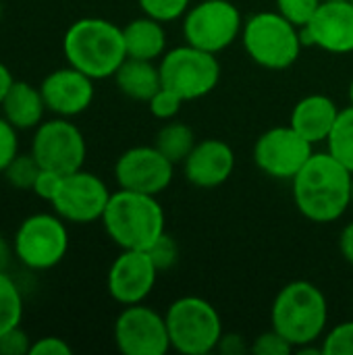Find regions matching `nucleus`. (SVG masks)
I'll return each instance as SVG.
<instances>
[{
  "label": "nucleus",
  "mask_w": 353,
  "mask_h": 355,
  "mask_svg": "<svg viewBox=\"0 0 353 355\" xmlns=\"http://www.w3.org/2000/svg\"><path fill=\"white\" fill-rule=\"evenodd\" d=\"M339 250L343 260L353 268V220L350 225H345V229L339 235Z\"/></svg>",
  "instance_id": "nucleus-38"
},
{
  "label": "nucleus",
  "mask_w": 353,
  "mask_h": 355,
  "mask_svg": "<svg viewBox=\"0 0 353 355\" xmlns=\"http://www.w3.org/2000/svg\"><path fill=\"white\" fill-rule=\"evenodd\" d=\"M353 173L329 152H314L291 179L298 212L318 225L339 220L352 208Z\"/></svg>",
  "instance_id": "nucleus-1"
},
{
  "label": "nucleus",
  "mask_w": 353,
  "mask_h": 355,
  "mask_svg": "<svg viewBox=\"0 0 353 355\" xmlns=\"http://www.w3.org/2000/svg\"><path fill=\"white\" fill-rule=\"evenodd\" d=\"M352 206H353V187H352Z\"/></svg>",
  "instance_id": "nucleus-44"
},
{
  "label": "nucleus",
  "mask_w": 353,
  "mask_h": 355,
  "mask_svg": "<svg viewBox=\"0 0 353 355\" xmlns=\"http://www.w3.org/2000/svg\"><path fill=\"white\" fill-rule=\"evenodd\" d=\"M243 17L231 0H202L183 15L185 42L218 54L241 37Z\"/></svg>",
  "instance_id": "nucleus-9"
},
{
  "label": "nucleus",
  "mask_w": 353,
  "mask_h": 355,
  "mask_svg": "<svg viewBox=\"0 0 353 355\" xmlns=\"http://www.w3.org/2000/svg\"><path fill=\"white\" fill-rule=\"evenodd\" d=\"M175 175V164L156 146H135L125 150L114 164L119 189L160 196L169 189Z\"/></svg>",
  "instance_id": "nucleus-14"
},
{
  "label": "nucleus",
  "mask_w": 353,
  "mask_h": 355,
  "mask_svg": "<svg viewBox=\"0 0 353 355\" xmlns=\"http://www.w3.org/2000/svg\"><path fill=\"white\" fill-rule=\"evenodd\" d=\"M12 73H10V69L0 60V104H2V100H4V96H6V92H8V87L12 85Z\"/></svg>",
  "instance_id": "nucleus-40"
},
{
  "label": "nucleus",
  "mask_w": 353,
  "mask_h": 355,
  "mask_svg": "<svg viewBox=\"0 0 353 355\" xmlns=\"http://www.w3.org/2000/svg\"><path fill=\"white\" fill-rule=\"evenodd\" d=\"M352 2H353V0H352Z\"/></svg>",
  "instance_id": "nucleus-45"
},
{
  "label": "nucleus",
  "mask_w": 353,
  "mask_h": 355,
  "mask_svg": "<svg viewBox=\"0 0 353 355\" xmlns=\"http://www.w3.org/2000/svg\"><path fill=\"white\" fill-rule=\"evenodd\" d=\"M40 171H42V166H40V162L35 160V156L31 152L29 154L19 152L12 158V162L4 168L2 175H4L8 185H12L19 191H27V189H33Z\"/></svg>",
  "instance_id": "nucleus-26"
},
{
  "label": "nucleus",
  "mask_w": 353,
  "mask_h": 355,
  "mask_svg": "<svg viewBox=\"0 0 353 355\" xmlns=\"http://www.w3.org/2000/svg\"><path fill=\"white\" fill-rule=\"evenodd\" d=\"M23 318V295L12 277L2 270L0 272V337L10 329L19 327Z\"/></svg>",
  "instance_id": "nucleus-25"
},
{
  "label": "nucleus",
  "mask_w": 353,
  "mask_h": 355,
  "mask_svg": "<svg viewBox=\"0 0 353 355\" xmlns=\"http://www.w3.org/2000/svg\"><path fill=\"white\" fill-rule=\"evenodd\" d=\"M322 0H277V10L300 29L310 23Z\"/></svg>",
  "instance_id": "nucleus-30"
},
{
  "label": "nucleus",
  "mask_w": 353,
  "mask_h": 355,
  "mask_svg": "<svg viewBox=\"0 0 353 355\" xmlns=\"http://www.w3.org/2000/svg\"><path fill=\"white\" fill-rule=\"evenodd\" d=\"M112 335L123 355H164L171 349L166 318L144 304L125 306Z\"/></svg>",
  "instance_id": "nucleus-12"
},
{
  "label": "nucleus",
  "mask_w": 353,
  "mask_h": 355,
  "mask_svg": "<svg viewBox=\"0 0 353 355\" xmlns=\"http://www.w3.org/2000/svg\"><path fill=\"white\" fill-rule=\"evenodd\" d=\"M0 110L10 125H15L19 131H27L42 125L48 108L40 87L27 81H12L0 104Z\"/></svg>",
  "instance_id": "nucleus-20"
},
{
  "label": "nucleus",
  "mask_w": 353,
  "mask_h": 355,
  "mask_svg": "<svg viewBox=\"0 0 353 355\" xmlns=\"http://www.w3.org/2000/svg\"><path fill=\"white\" fill-rule=\"evenodd\" d=\"M171 349L183 355H208L216 352L223 337V318L204 297L183 295L175 300L166 314Z\"/></svg>",
  "instance_id": "nucleus-6"
},
{
  "label": "nucleus",
  "mask_w": 353,
  "mask_h": 355,
  "mask_svg": "<svg viewBox=\"0 0 353 355\" xmlns=\"http://www.w3.org/2000/svg\"><path fill=\"white\" fill-rule=\"evenodd\" d=\"M183 104H185V100L169 87H160L148 100V108H150L152 116H156L158 121H173L181 112Z\"/></svg>",
  "instance_id": "nucleus-28"
},
{
  "label": "nucleus",
  "mask_w": 353,
  "mask_h": 355,
  "mask_svg": "<svg viewBox=\"0 0 353 355\" xmlns=\"http://www.w3.org/2000/svg\"><path fill=\"white\" fill-rule=\"evenodd\" d=\"M15 258L29 270H50L69 252L67 220L56 212H37L21 220L12 237Z\"/></svg>",
  "instance_id": "nucleus-7"
},
{
  "label": "nucleus",
  "mask_w": 353,
  "mask_h": 355,
  "mask_svg": "<svg viewBox=\"0 0 353 355\" xmlns=\"http://www.w3.org/2000/svg\"><path fill=\"white\" fill-rule=\"evenodd\" d=\"M339 112L341 108L335 104L333 98L325 94H310L293 106L289 125L316 146L320 141H327Z\"/></svg>",
  "instance_id": "nucleus-19"
},
{
  "label": "nucleus",
  "mask_w": 353,
  "mask_h": 355,
  "mask_svg": "<svg viewBox=\"0 0 353 355\" xmlns=\"http://www.w3.org/2000/svg\"><path fill=\"white\" fill-rule=\"evenodd\" d=\"M325 144L327 152L353 173V106H347L339 112L333 131Z\"/></svg>",
  "instance_id": "nucleus-24"
},
{
  "label": "nucleus",
  "mask_w": 353,
  "mask_h": 355,
  "mask_svg": "<svg viewBox=\"0 0 353 355\" xmlns=\"http://www.w3.org/2000/svg\"><path fill=\"white\" fill-rule=\"evenodd\" d=\"M19 154V129L0 114V175Z\"/></svg>",
  "instance_id": "nucleus-33"
},
{
  "label": "nucleus",
  "mask_w": 353,
  "mask_h": 355,
  "mask_svg": "<svg viewBox=\"0 0 353 355\" xmlns=\"http://www.w3.org/2000/svg\"><path fill=\"white\" fill-rule=\"evenodd\" d=\"M241 44L248 56L268 71H285L298 62L304 40L302 29L279 10H262L243 21Z\"/></svg>",
  "instance_id": "nucleus-5"
},
{
  "label": "nucleus",
  "mask_w": 353,
  "mask_h": 355,
  "mask_svg": "<svg viewBox=\"0 0 353 355\" xmlns=\"http://www.w3.org/2000/svg\"><path fill=\"white\" fill-rule=\"evenodd\" d=\"M62 183V175L56 173V171H48V168H42L37 179H35V185H33V193L44 200V202H50L54 200V196L58 193V187Z\"/></svg>",
  "instance_id": "nucleus-35"
},
{
  "label": "nucleus",
  "mask_w": 353,
  "mask_h": 355,
  "mask_svg": "<svg viewBox=\"0 0 353 355\" xmlns=\"http://www.w3.org/2000/svg\"><path fill=\"white\" fill-rule=\"evenodd\" d=\"M152 258V262L156 264L158 272H164V270H171L175 268L177 260H179V245L177 241L169 235V233H162L154 245L150 250H146Z\"/></svg>",
  "instance_id": "nucleus-31"
},
{
  "label": "nucleus",
  "mask_w": 353,
  "mask_h": 355,
  "mask_svg": "<svg viewBox=\"0 0 353 355\" xmlns=\"http://www.w3.org/2000/svg\"><path fill=\"white\" fill-rule=\"evenodd\" d=\"M137 4L144 15L160 23H171L183 19V15L191 6V0H137Z\"/></svg>",
  "instance_id": "nucleus-27"
},
{
  "label": "nucleus",
  "mask_w": 353,
  "mask_h": 355,
  "mask_svg": "<svg viewBox=\"0 0 353 355\" xmlns=\"http://www.w3.org/2000/svg\"><path fill=\"white\" fill-rule=\"evenodd\" d=\"M187 181L198 189H214L229 181L235 171L233 148L216 137H206L193 146L183 162Z\"/></svg>",
  "instance_id": "nucleus-18"
},
{
  "label": "nucleus",
  "mask_w": 353,
  "mask_h": 355,
  "mask_svg": "<svg viewBox=\"0 0 353 355\" xmlns=\"http://www.w3.org/2000/svg\"><path fill=\"white\" fill-rule=\"evenodd\" d=\"M322 2H337V0H322Z\"/></svg>",
  "instance_id": "nucleus-43"
},
{
  "label": "nucleus",
  "mask_w": 353,
  "mask_h": 355,
  "mask_svg": "<svg viewBox=\"0 0 353 355\" xmlns=\"http://www.w3.org/2000/svg\"><path fill=\"white\" fill-rule=\"evenodd\" d=\"M196 144L198 141H196L193 129L179 121H169L166 125H162L160 131L156 133V141H154V146L173 164H183Z\"/></svg>",
  "instance_id": "nucleus-23"
},
{
  "label": "nucleus",
  "mask_w": 353,
  "mask_h": 355,
  "mask_svg": "<svg viewBox=\"0 0 353 355\" xmlns=\"http://www.w3.org/2000/svg\"><path fill=\"white\" fill-rule=\"evenodd\" d=\"M67 64L79 69L94 81L114 77L127 58L123 27L102 17H83L69 25L62 37Z\"/></svg>",
  "instance_id": "nucleus-2"
},
{
  "label": "nucleus",
  "mask_w": 353,
  "mask_h": 355,
  "mask_svg": "<svg viewBox=\"0 0 353 355\" xmlns=\"http://www.w3.org/2000/svg\"><path fill=\"white\" fill-rule=\"evenodd\" d=\"M250 347H252V343H248L243 335H239V333H223L216 352L223 355H243L250 352Z\"/></svg>",
  "instance_id": "nucleus-37"
},
{
  "label": "nucleus",
  "mask_w": 353,
  "mask_h": 355,
  "mask_svg": "<svg viewBox=\"0 0 353 355\" xmlns=\"http://www.w3.org/2000/svg\"><path fill=\"white\" fill-rule=\"evenodd\" d=\"M314 144L298 133L291 125H279L264 131L254 144L256 166L273 179L291 181L312 158Z\"/></svg>",
  "instance_id": "nucleus-11"
},
{
  "label": "nucleus",
  "mask_w": 353,
  "mask_h": 355,
  "mask_svg": "<svg viewBox=\"0 0 353 355\" xmlns=\"http://www.w3.org/2000/svg\"><path fill=\"white\" fill-rule=\"evenodd\" d=\"M106 235L121 250H150L166 233V216L156 196L119 189L102 214Z\"/></svg>",
  "instance_id": "nucleus-3"
},
{
  "label": "nucleus",
  "mask_w": 353,
  "mask_h": 355,
  "mask_svg": "<svg viewBox=\"0 0 353 355\" xmlns=\"http://www.w3.org/2000/svg\"><path fill=\"white\" fill-rule=\"evenodd\" d=\"M347 94H350V104L353 106V79L352 83H350V92H347Z\"/></svg>",
  "instance_id": "nucleus-41"
},
{
  "label": "nucleus",
  "mask_w": 353,
  "mask_h": 355,
  "mask_svg": "<svg viewBox=\"0 0 353 355\" xmlns=\"http://www.w3.org/2000/svg\"><path fill=\"white\" fill-rule=\"evenodd\" d=\"M40 89L46 108L56 116H64V119H73L85 112L96 96L94 79L71 64L48 73L42 79Z\"/></svg>",
  "instance_id": "nucleus-17"
},
{
  "label": "nucleus",
  "mask_w": 353,
  "mask_h": 355,
  "mask_svg": "<svg viewBox=\"0 0 353 355\" xmlns=\"http://www.w3.org/2000/svg\"><path fill=\"white\" fill-rule=\"evenodd\" d=\"M162 87L173 89L185 102L208 96L221 81L218 54L206 52L185 42L164 52L158 62Z\"/></svg>",
  "instance_id": "nucleus-8"
},
{
  "label": "nucleus",
  "mask_w": 353,
  "mask_h": 355,
  "mask_svg": "<svg viewBox=\"0 0 353 355\" xmlns=\"http://www.w3.org/2000/svg\"><path fill=\"white\" fill-rule=\"evenodd\" d=\"M304 46L320 48L329 54L353 52V2H320L306 27H302Z\"/></svg>",
  "instance_id": "nucleus-16"
},
{
  "label": "nucleus",
  "mask_w": 353,
  "mask_h": 355,
  "mask_svg": "<svg viewBox=\"0 0 353 355\" xmlns=\"http://www.w3.org/2000/svg\"><path fill=\"white\" fill-rule=\"evenodd\" d=\"M114 83L123 96L137 102H148L162 87L160 67L154 60L127 56L114 73Z\"/></svg>",
  "instance_id": "nucleus-22"
},
{
  "label": "nucleus",
  "mask_w": 353,
  "mask_h": 355,
  "mask_svg": "<svg viewBox=\"0 0 353 355\" xmlns=\"http://www.w3.org/2000/svg\"><path fill=\"white\" fill-rule=\"evenodd\" d=\"M0 19H2V4H0Z\"/></svg>",
  "instance_id": "nucleus-42"
},
{
  "label": "nucleus",
  "mask_w": 353,
  "mask_h": 355,
  "mask_svg": "<svg viewBox=\"0 0 353 355\" xmlns=\"http://www.w3.org/2000/svg\"><path fill=\"white\" fill-rule=\"evenodd\" d=\"M31 343L33 341L19 324L0 337V355H27L31 349Z\"/></svg>",
  "instance_id": "nucleus-34"
},
{
  "label": "nucleus",
  "mask_w": 353,
  "mask_h": 355,
  "mask_svg": "<svg viewBox=\"0 0 353 355\" xmlns=\"http://www.w3.org/2000/svg\"><path fill=\"white\" fill-rule=\"evenodd\" d=\"M33 131L35 133L29 152L35 156L42 168L56 171L60 175L83 168L87 146L81 129L71 123V119L56 116L50 121H42V125Z\"/></svg>",
  "instance_id": "nucleus-10"
},
{
  "label": "nucleus",
  "mask_w": 353,
  "mask_h": 355,
  "mask_svg": "<svg viewBox=\"0 0 353 355\" xmlns=\"http://www.w3.org/2000/svg\"><path fill=\"white\" fill-rule=\"evenodd\" d=\"M270 322L273 329L293 345V349L318 343L329 324L327 295L310 281L287 283L273 302Z\"/></svg>",
  "instance_id": "nucleus-4"
},
{
  "label": "nucleus",
  "mask_w": 353,
  "mask_h": 355,
  "mask_svg": "<svg viewBox=\"0 0 353 355\" xmlns=\"http://www.w3.org/2000/svg\"><path fill=\"white\" fill-rule=\"evenodd\" d=\"M123 40H125V52L129 58L156 62L166 52L164 23H160L148 15L131 19L123 27Z\"/></svg>",
  "instance_id": "nucleus-21"
},
{
  "label": "nucleus",
  "mask_w": 353,
  "mask_h": 355,
  "mask_svg": "<svg viewBox=\"0 0 353 355\" xmlns=\"http://www.w3.org/2000/svg\"><path fill=\"white\" fill-rule=\"evenodd\" d=\"M12 256H15V252H12V243H8V241H6V237L0 233V272H2V270H8Z\"/></svg>",
  "instance_id": "nucleus-39"
},
{
  "label": "nucleus",
  "mask_w": 353,
  "mask_h": 355,
  "mask_svg": "<svg viewBox=\"0 0 353 355\" xmlns=\"http://www.w3.org/2000/svg\"><path fill=\"white\" fill-rule=\"evenodd\" d=\"M158 268L146 250H121L108 268L106 287L121 306L144 304L156 287Z\"/></svg>",
  "instance_id": "nucleus-15"
},
{
  "label": "nucleus",
  "mask_w": 353,
  "mask_h": 355,
  "mask_svg": "<svg viewBox=\"0 0 353 355\" xmlns=\"http://www.w3.org/2000/svg\"><path fill=\"white\" fill-rule=\"evenodd\" d=\"M73 347L60 337H42L31 343L29 355H71Z\"/></svg>",
  "instance_id": "nucleus-36"
},
{
  "label": "nucleus",
  "mask_w": 353,
  "mask_h": 355,
  "mask_svg": "<svg viewBox=\"0 0 353 355\" xmlns=\"http://www.w3.org/2000/svg\"><path fill=\"white\" fill-rule=\"evenodd\" d=\"M250 352L256 355H291L295 349H293V345L279 331L270 329V331L260 333L252 341Z\"/></svg>",
  "instance_id": "nucleus-32"
},
{
  "label": "nucleus",
  "mask_w": 353,
  "mask_h": 355,
  "mask_svg": "<svg viewBox=\"0 0 353 355\" xmlns=\"http://www.w3.org/2000/svg\"><path fill=\"white\" fill-rule=\"evenodd\" d=\"M110 196L112 191L98 175L79 168L75 173L62 175V183L52 200V208L67 223L89 225L102 220Z\"/></svg>",
  "instance_id": "nucleus-13"
},
{
  "label": "nucleus",
  "mask_w": 353,
  "mask_h": 355,
  "mask_svg": "<svg viewBox=\"0 0 353 355\" xmlns=\"http://www.w3.org/2000/svg\"><path fill=\"white\" fill-rule=\"evenodd\" d=\"M322 355H353V320L339 322L322 337Z\"/></svg>",
  "instance_id": "nucleus-29"
}]
</instances>
